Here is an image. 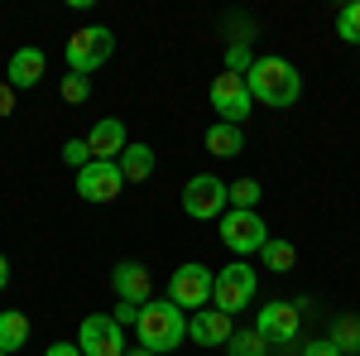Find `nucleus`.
Segmentation results:
<instances>
[{
  "mask_svg": "<svg viewBox=\"0 0 360 356\" xmlns=\"http://www.w3.org/2000/svg\"><path fill=\"white\" fill-rule=\"evenodd\" d=\"M135 337H139V347H149L154 356L178 352L183 337H188V318H183V308L173 299H149L135 318Z\"/></svg>",
  "mask_w": 360,
  "mask_h": 356,
  "instance_id": "1",
  "label": "nucleus"
},
{
  "mask_svg": "<svg viewBox=\"0 0 360 356\" xmlns=\"http://www.w3.org/2000/svg\"><path fill=\"white\" fill-rule=\"evenodd\" d=\"M245 82H250V97L264 102V106H293L298 92H303V78L288 58H255Z\"/></svg>",
  "mask_w": 360,
  "mask_h": 356,
  "instance_id": "2",
  "label": "nucleus"
},
{
  "mask_svg": "<svg viewBox=\"0 0 360 356\" xmlns=\"http://www.w3.org/2000/svg\"><path fill=\"white\" fill-rule=\"evenodd\" d=\"M183 212L193 221H221L231 212V183H221L217 173H197L183 183Z\"/></svg>",
  "mask_w": 360,
  "mask_h": 356,
  "instance_id": "3",
  "label": "nucleus"
},
{
  "mask_svg": "<svg viewBox=\"0 0 360 356\" xmlns=\"http://www.w3.org/2000/svg\"><path fill=\"white\" fill-rule=\"evenodd\" d=\"M255 289H259V274L250 270V260H231L226 270H217V284H212V308L221 313H240L255 303Z\"/></svg>",
  "mask_w": 360,
  "mask_h": 356,
  "instance_id": "4",
  "label": "nucleus"
},
{
  "mask_svg": "<svg viewBox=\"0 0 360 356\" xmlns=\"http://www.w3.org/2000/svg\"><path fill=\"white\" fill-rule=\"evenodd\" d=\"M115 54V34L106 25H91V29H77L72 39H68V49H63V58H68V68L77 73V78H91L106 58Z\"/></svg>",
  "mask_w": 360,
  "mask_h": 356,
  "instance_id": "5",
  "label": "nucleus"
},
{
  "mask_svg": "<svg viewBox=\"0 0 360 356\" xmlns=\"http://www.w3.org/2000/svg\"><path fill=\"white\" fill-rule=\"evenodd\" d=\"M221 246L231 250V255H259V250L269 246V226H264V217L259 212H245V207H231L221 217Z\"/></svg>",
  "mask_w": 360,
  "mask_h": 356,
  "instance_id": "6",
  "label": "nucleus"
},
{
  "mask_svg": "<svg viewBox=\"0 0 360 356\" xmlns=\"http://www.w3.org/2000/svg\"><path fill=\"white\" fill-rule=\"evenodd\" d=\"M212 284H217V270H207L202 260H188V265H178L173 279H168V299L178 303L183 313L188 308H212Z\"/></svg>",
  "mask_w": 360,
  "mask_h": 356,
  "instance_id": "7",
  "label": "nucleus"
},
{
  "mask_svg": "<svg viewBox=\"0 0 360 356\" xmlns=\"http://www.w3.org/2000/svg\"><path fill=\"white\" fill-rule=\"evenodd\" d=\"M255 332L269 342V347H293L298 342V332H303V308L298 303H264L259 313H255Z\"/></svg>",
  "mask_w": 360,
  "mask_h": 356,
  "instance_id": "8",
  "label": "nucleus"
},
{
  "mask_svg": "<svg viewBox=\"0 0 360 356\" xmlns=\"http://www.w3.org/2000/svg\"><path fill=\"white\" fill-rule=\"evenodd\" d=\"M77 347H82V356H125L130 352V347H125V328L115 323L111 313H91V318H82Z\"/></svg>",
  "mask_w": 360,
  "mask_h": 356,
  "instance_id": "9",
  "label": "nucleus"
},
{
  "mask_svg": "<svg viewBox=\"0 0 360 356\" xmlns=\"http://www.w3.org/2000/svg\"><path fill=\"white\" fill-rule=\"evenodd\" d=\"M255 106V97H250V82L245 78H236V73H221V78H212V111L231 121V125H240Z\"/></svg>",
  "mask_w": 360,
  "mask_h": 356,
  "instance_id": "10",
  "label": "nucleus"
},
{
  "mask_svg": "<svg viewBox=\"0 0 360 356\" xmlns=\"http://www.w3.org/2000/svg\"><path fill=\"white\" fill-rule=\"evenodd\" d=\"M120 188H125L120 164H101V159H91L86 168H77V192H82L86 202H115Z\"/></svg>",
  "mask_w": 360,
  "mask_h": 356,
  "instance_id": "11",
  "label": "nucleus"
},
{
  "mask_svg": "<svg viewBox=\"0 0 360 356\" xmlns=\"http://www.w3.org/2000/svg\"><path fill=\"white\" fill-rule=\"evenodd\" d=\"M111 289L120 303H135V308H144L149 303V289H154V279H149V270L139 265V260H120L111 270Z\"/></svg>",
  "mask_w": 360,
  "mask_h": 356,
  "instance_id": "12",
  "label": "nucleus"
},
{
  "mask_svg": "<svg viewBox=\"0 0 360 356\" xmlns=\"http://www.w3.org/2000/svg\"><path fill=\"white\" fill-rule=\"evenodd\" d=\"M188 337H193L197 347H226L236 337L231 313H221V308H197L193 318H188Z\"/></svg>",
  "mask_w": 360,
  "mask_h": 356,
  "instance_id": "13",
  "label": "nucleus"
},
{
  "mask_svg": "<svg viewBox=\"0 0 360 356\" xmlns=\"http://www.w3.org/2000/svg\"><path fill=\"white\" fill-rule=\"evenodd\" d=\"M125 125L115 121V116H106V121H96L91 125V135H86V149H91V159H101V164H115L120 154H125Z\"/></svg>",
  "mask_w": 360,
  "mask_h": 356,
  "instance_id": "14",
  "label": "nucleus"
},
{
  "mask_svg": "<svg viewBox=\"0 0 360 356\" xmlns=\"http://www.w3.org/2000/svg\"><path fill=\"white\" fill-rule=\"evenodd\" d=\"M44 68H49V58H44V49H15V58H10V87H20V92H29V87L44 82Z\"/></svg>",
  "mask_w": 360,
  "mask_h": 356,
  "instance_id": "15",
  "label": "nucleus"
},
{
  "mask_svg": "<svg viewBox=\"0 0 360 356\" xmlns=\"http://www.w3.org/2000/svg\"><path fill=\"white\" fill-rule=\"evenodd\" d=\"M207 149H212L217 159H236V154L245 149V130L231 125V121H212V125H207Z\"/></svg>",
  "mask_w": 360,
  "mask_h": 356,
  "instance_id": "16",
  "label": "nucleus"
},
{
  "mask_svg": "<svg viewBox=\"0 0 360 356\" xmlns=\"http://www.w3.org/2000/svg\"><path fill=\"white\" fill-rule=\"evenodd\" d=\"M115 164H120V178H125V183H144V178L154 173V149H149V145H125V154H120Z\"/></svg>",
  "mask_w": 360,
  "mask_h": 356,
  "instance_id": "17",
  "label": "nucleus"
},
{
  "mask_svg": "<svg viewBox=\"0 0 360 356\" xmlns=\"http://www.w3.org/2000/svg\"><path fill=\"white\" fill-rule=\"evenodd\" d=\"M25 342H29V318L20 308H5V313H0V352L15 356Z\"/></svg>",
  "mask_w": 360,
  "mask_h": 356,
  "instance_id": "18",
  "label": "nucleus"
},
{
  "mask_svg": "<svg viewBox=\"0 0 360 356\" xmlns=\"http://www.w3.org/2000/svg\"><path fill=\"white\" fill-rule=\"evenodd\" d=\"M327 337L336 342V352H341V356H346V352L360 356V318H336Z\"/></svg>",
  "mask_w": 360,
  "mask_h": 356,
  "instance_id": "19",
  "label": "nucleus"
},
{
  "mask_svg": "<svg viewBox=\"0 0 360 356\" xmlns=\"http://www.w3.org/2000/svg\"><path fill=\"white\" fill-rule=\"evenodd\" d=\"M259 260H264V265H269V270H293V260H298V250L288 246V241H278V236H269V246L259 250Z\"/></svg>",
  "mask_w": 360,
  "mask_h": 356,
  "instance_id": "20",
  "label": "nucleus"
},
{
  "mask_svg": "<svg viewBox=\"0 0 360 356\" xmlns=\"http://www.w3.org/2000/svg\"><path fill=\"white\" fill-rule=\"evenodd\" d=\"M226 356H269V342L259 337V332H236L231 342H226Z\"/></svg>",
  "mask_w": 360,
  "mask_h": 356,
  "instance_id": "21",
  "label": "nucleus"
},
{
  "mask_svg": "<svg viewBox=\"0 0 360 356\" xmlns=\"http://www.w3.org/2000/svg\"><path fill=\"white\" fill-rule=\"evenodd\" d=\"M336 34H341L346 44H360V0H351V5L336 10Z\"/></svg>",
  "mask_w": 360,
  "mask_h": 356,
  "instance_id": "22",
  "label": "nucleus"
},
{
  "mask_svg": "<svg viewBox=\"0 0 360 356\" xmlns=\"http://www.w3.org/2000/svg\"><path fill=\"white\" fill-rule=\"evenodd\" d=\"M264 197V188L255 183V178H240V183H231V207H245V212H255V202Z\"/></svg>",
  "mask_w": 360,
  "mask_h": 356,
  "instance_id": "23",
  "label": "nucleus"
},
{
  "mask_svg": "<svg viewBox=\"0 0 360 356\" xmlns=\"http://www.w3.org/2000/svg\"><path fill=\"white\" fill-rule=\"evenodd\" d=\"M250 68H255V58H250V44H231V49H226V73H236V78H250Z\"/></svg>",
  "mask_w": 360,
  "mask_h": 356,
  "instance_id": "24",
  "label": "nucleus"
},
{
  "mask_svg": "<svg viewBox=\"0 0 360 356\" xmlns=\"http://www.w3.org/2000/svg\"><path fill=\"white\" fill-rule=\"evenodd\" d=\"M86 97H91V78H77V73L63 78V102H68V106H82Z\"/></svg>",
  "mask_w": 360,
  "mask_h": 356,
  "instance_id": "25",
  "label": "nucleus"
},
{
  "mask_svg": "<svg viewBox=\"0 0 360 356\" xmlns=\"http://www.w3.org/2000/svg\"><path fill=\"white\" fill-rule=\"evenodd\" d=\"M63 159H68L72 168H86V164H91V149H86V140H68V145H63Z\"/></svg>",
  "mask_w": 360,
  "mask_h": 356,
  "instance_id": "26",
  "label": "nucleus"
},
{
  "mask_svg": "<svg viewBox=\"0 0 360 356\" xmlns=\"http://www.w3.org/2000/svg\"><path fill=\"white\" fill-rule=\"evenodd\" d=\"M303 356H341V352H336L332 337H317V342H307V347H303Z\"/></svg>",
  "mask_w": 360,
  "mask_h": 356,
  "instance_id": "27",
  "label": "nucleus"
},
{
  "mask_svg": "<svg viewBox=\"0 0 360 356\" xmlns=\"http://www.w3.org/2000/svg\"><path fill=\"white\" fill-rule=\"evenodd\" d=\"M115 323H120V328H125V323H130V328H135V318H139V308L135 303H115V313H111Z\"/></svg>",
  "mask_w": 360,
  "mask_h": 356,
  "instance_id": "28",
  "label": "nucleus"
},
{
  "mask_svg": "<svg viewBox=\"0 0 360 356\" xmlns=\"http://www.w3.org/2000/svg\"><path fill=\"white\" fill-rule=\"evenodd\" d=\"M44 356H82V347H77V342H53Z\"/></svg>",
  "mask_w": 360,
  "mask_h": 356,
  "instance_id": "29",
  "label": "nucleus"
},
{
  "mask_svg": "<svg viewBox=\"0 0 360 356\" xmlns=\"http://www.w3.org/2000/svg\"><path fill=\"white\" fill-rule=\"evenodd\" d=\"M5 284H10V265H5V255H0V294H5Z\"/></svg>",
  "mask_w": 360,
  "mask_h": 356,
  "instance_id": "30",
  "label": "nucleus"
},
{
  "mask_svg": "<svg viewBox=\"0 0 360 356\" xmlns=\"http://www.w3.org/2000/svg\"><path fill=\"white\" fill-rule=\"evenodd\" d=\"M125 356H154V352H149V347H130Z\"/></svg>",
  "mask_w": 360,
  "mask_h": 356,
  "instance_id": "31",
  "label": "nucleus"
},
{
  "mask_svg": "<svg viewBox=\"0 0 360 356\" xmlns=\"http://www.w3.org/2000/svg\"><path fill=\"white\" fill-rule=\"evenodd\" d=\"M0 356H5V352H0Z\"/></svg>",
  "mask_w": 360,
  "mask_h": 356,
  "instance_id": "32",
  "label": "nucleus"
}]
</instances>
